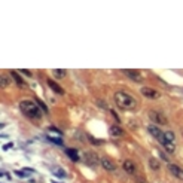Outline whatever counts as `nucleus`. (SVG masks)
<instances>
[{
    "mask_svg": "<svg viewBox=\"0 0 183 183\" xmlns=\"http://www.w3.org/2000/svg\"><path fill=\"white\" fill-rule=\"evenodd\" d=\"M115 103H116V106L124 110H136L137 109L136 98L125 91H118L115 94Z\"/></svg>",
    "mask_w": 183,
    "mask_h": 183,
    "instance_id": "nucleus-1",
    "label": "nucleus"
},
{
    "mask_svg": "<svg viewBox=\"0 0 183 183\" xmlns=\"http://www.w3.org/2000/svg\"><path fill=\"white\" fill-rule=\"evenodd\" d=\"M20 109L23 110L25 116H28L31 119H40V116H42V110L39 109V106L30 100H23L20 103Z\"/></svg>",
    "mask_w": 183,
    "mask_h": 183,
    "instance_id": "nucleus-2",
    "label": "nucleus"
},
{
    "mask_svg": "<svg viewBox=\"0 0 183 183\" xmlns=\"http://www.w3.org/2000/svg\"><path fill=\"white\" fill-rule=\"evenodd\" d=\"M149 118H150V121H153L156 125H165L168 121L165 115H162L161 112H156V110H150V112H149Z\"/></svg>",
    "mask_w": 183,
    "mask_h": 183,
    "instance_id": "nucleus-3",
    "label": "nucleus"
},
{
    "mask_svg": "<svg viewBox=\"0 0 183 183\" xmlns=\"http://www.w3.org/2000/svg\"><path fill=\"white\" fill-rule=\"evenodd\" d=\"M84 159H85V164L89 165V167H97L100 162H101L100 158H98V155L94 153V152H85Z\"/></svg>",
    "mask_w": 183,
    "mask_h": 183,
    "instance_id": "nucleus-4",
    "label": "nucleus"
},
{
    "mask_svg": "<svg viewBox=\"0 0 183 183\" xmlns=\"http://www.w3.org/2000/svg\"><path fill=\"white\" fill-rule=\"evenodd\" d=\"M140 92H142L145 97H147V98H150V100L159 98V92L155 91V89H152V88H147V86H143V88L140 89Z\"/></svg>",
    "mask_w": 183,
    "mask_h": 183,
    "instance_id": "nucleus-5",
    "label": "nucleus"
},
{
    "mask_svg": "<svg viewBox=\"0 0 183 183\" xmlns=\"http://www.w3.org/2000/svg\"><path fill=\"white\" fill-rule=\"evenodd\" d=\"M147 131L152 134L153 137L158 138L159 142H164V133L158 128V125H153V124H152V125H149V127H147Z\"/></svg>",
    "mask_w": 183,
    "mask_h": 183,
    "instance_id": "nucleus-6",
    "label": "nucleus"
},
{
    "mask_svg": "<svg viewBox=\"0 0 183 183\" xmlns=\"http://www.w3.org/2000/svg\"><path fill=\"white\" fill-rule=\"evenodd\" d=\"M168 170L171 171V174L176 176L179 180H183V168H180L176 164H168Z\"/></svg>",
    "mask_w": 183,
    "mask_h": 183,
    "instance_id": "nucleus-7",
    "label": "nucleus"
},
{
    "mask_svg": "<svg viewBox=\"0 0 183 183\" xmlns=\"http://www.w3.org/2000/svg\"><path fill=\"white\" fill-rule=\"evenodd\" d=\"M101 165H103V168L107 170V171H115V170H116V164H115L110 158H107V156L101 158Z\"/></svg>",
    "mask_w": 183,
    "mask_h": 183,
    "instance_id": "nucleus-8",
    "label": "nucleus"
},
{
    "mask_svg": "<svg viewBox=\"0 0 183 183\" xmlns=\"http://www.w3.org/2000/svg\"><path fill=\"white\" fill-rule=\"evenodd\" d=\"M124 73H125L128 77H131L133 81H136V82H140V81H142V75H140V72H138V70L127 69V70H124Z\"/></svg>",
    "mask_w": 183,
    "mask_h": 183,
    "instance_id": "nucleus-9",
    "label": "nucleus"
},
{
    "mask_svg": "<svg viewBox=\"0 0 183 183\" xmlns=\"http://www.w3.org/2000/svg\"><path fill=\"white\" fill-rule=\"evenodd\" d=\"M122 168H124L128 174H134V173H136V165L133 164V161H125L124 165H122Z\"/></svg>",
    "mask_w": 183,
    "mask_h": 183,
    "instance_id": "nucleus-10",
    "label": "nucleus"
},
{
    "mask_svg": "<svg viewBox=\"0 0 183 183\" xmlns=\"http://www.w3.org/2000/svg\"><path fill=\"white\" fill-rule=\"evenodd\" d=\"M109 131H110V134H112L113 137H121L122 134H124L122 128L121 127H118V125H112V127L109 128Z\"/></svg>",
    "mask_w": 183,
    "mask_h": 183,
    "instance_id": "nucleus-11",
    "label": "nucleus"
},
{
    "mask_svg": "<svg viewBox=\"0 0 183 183\" xmlns=\"http://www.w3.org/2000/svg\"><path fill=\"white\" fill-rule=\"evenodd\" d=\"M48 85H49V88H51L52 91H55L57 94H64V89H63L61 86H58L57 82H54V81H48Z\"/></svg>",
    "mask_w": 183,
    "mask_h": 183,
    "instance_id": "nucleus-12",
    "label": "nucleus"
},
{
    "mask_svg": "<svg viewBox=\"0 0 183 183\" xmlns=\"http://www.w3.org/2000/svg\"><path fill=\"white\" fill-rule=\"evenodd\" d=\"M161 145H162V147H164V149H165L168 153H173L176 150V146L173 145V142H165V140H164Z\"/></svg>",
    "mask_w": 183,
    "mask_h": 183,
    "instance_id": "nucleus-13",
    "label": "nucleus"
},
{
    "mask_svg": "<svg viewBox=\"0 0 183 183\" xmlns=\"http://www.w3.org/2000/svg\"><path fill=\"white\" fill-rule=\"evenodd\" d=\"M66 153L69 155V158L72 161H79V156H77V150H76V149H66Z\"/></svg>",
    "mask_w": 183,
    "mask_h": 183,
    "instance_id": "nucleus-14",
    "label": "nucleus"
},
{
    "mask_svg": "<svg viewBox=\"0 0 183 183\" xmlns=\"http://www.w3.org/2000/svg\"><path fill=\"white\" fill-rule=\"evenodd\" d=\"M149 167L152 168V170H155V171H158L161 168V165H159V162L156 161V158H150L149 159Z\"/></svg>",
    "mask_w": 183,
    "mask_h": 183,
    "instance_id": "nucleus-15",
    "label": "nucleus"
},
{
    "mask_svg": "<svg viewBox=\"0 0 183 183\" xmlns=\"http://www.w3.org/2000/svg\"><path fill=\"white\" fill-rule=\"evenodd\" d=\"M164 140L165 142H174V133L173 131H165L164 133ZM162 143V142H161Z\"/></svg>",
    "mask_w": 183,
    "mask_h": 183,
    "instance_id": "nucleus-16",
    "label": "nucleus"
},
{
    "mask_svg": "<svg viewBox=\"0 0 183 183\" xmlns=\"http://www.w3.org/2000/svg\"><path fill=\"white\" fill-rule=\"evenodd\" d=\"M52 73H54V76H55V77H64L67 72H66L64 69H61V70H60V69H55Z\"/></svg>",
    "mask_w": 183,
    "mask_h": 183,
    "instance_id": "nucleus-17",
    "label": "nucleus"
},
{
    "mask_svg": "<svg viewBox=\"0 0 183 183\" xmlns=\"http://www.w3.org/2000/svg\"><path fill=\"white\" fill-rule=\"evenodd\" d=\"M52 173H54V174H57L58 177H66V171H64V170H61V168H58V167L52 168Z\"/></svg>",
    "mask_w": 183,
    "mask_h": 183,
    "instance_id": "nucleus-18",
    "label": "nucleus"
},
{
    "mask_svg": "<svg viewBox=\"0 0 183 183\" xmlns=\"http://www.w3.org/2000/svg\"><path fill=\"white\" fill-rule=\"evenodd\" d=\"M11 75H12V77L15 79V81H16V84L20 85V86H24V82L21 81V77L18 76V73H16V72H14V70H12V72H11Z\"/></svg>",
    "mask_w": 183,
    "mask_h": 183,
    "instance_id": "nucleus-19",
    "label": "nucleus"
},
{
    "mask_svg": "<svg viewBox=\"0 0 183 183\" xmlns=\"http://www.w3.org/2000/svg\"><path fill=\"white\" fill-rule=\"evenodd\" d=\"M48 140H49V142H52V143H55V145H58V146H61V145H63V140H61V138H55V137H48Z\"/></svg>",
    "mask_w": 183,
    "mask_h": 183,
    "instance_id": "nucleus-20",
    "label": "nucleus"
},
{
    "mask_svg": "<svg viewBox=\"0 0 183 183\" xmlns=\"http://www.w3.org/2000/svg\"><path fill=\"white\" fill-rule=\"evenodd\" d=\"M36 104L40 107V110H42V112H46V110H48V109H46V106H45V103H42L40 100H36Z\"/></svg>",
    "mask_w": 183,
    "mask_h": 183,
    "instance_id": "nucleus-21",
    "label": "nucleus"
},
{
    "mask_svg": "<svg viewBox=\"0 0 183 183\" xmlns=\"http://www.w3.org/2000/svg\"><path fill=\"white\" fill-rule=\"evenodd\" d=\"M89 140H91V142H92V143H94V145H95V146H100V145H103V143H104L103 140H97V138L91 137V136H89Z\"/></svg>",
    "mask_w": 183,
    "mask_h": 183,
    "instance_id": "nucleus-22",
    "label": "nucleus"
},
{
    "mask_svg": "<svg viewBox=\"0 0 183 183\" xmlns=\"http://www.w3.org/2000/svg\"><path fill=\"white\" fill-rule=\"evenodd\" d=\"M0 82H2V86H8V85H9V81H8V77H6V76H2Z\"/></svg>",
    "mask_w": 183,
    "mask_h": 183,
    "instance_id": "nucleus-23",
    "label": "nucleus"
},
{
    "mask_svg": "<svg viewBox=\"0 0 183 183\" xmlns=\"http://www.w3.org/2000/svg\"><path fill=\"white\" fill-rule=\"evenodd\" d=\"M161 158H162L164 161H167V162H168V156L165 155V153H162V152H161Z\"/></svg>",
    "mask_w": 183,
    "mask_h": 183,
    "instance_id": "nucleus-24",
    "label": "nucleus"
},
{
    "mask_svg": "<svg viewBox=\"0 0 183 183\" xmlns=\"http://www.w3.org/2000/svg\"><path fill=\"white\" fill-rule=\"evenodd\" d=\"M21 72H23V73H25L27 76H31V72H30V70H21Z\"/></svg>",
    "mask_w": 183,
    "mask_h": 183,
    "instance_id": "nucleus-25",
    "label": "nucleus"
}]
</instances>
